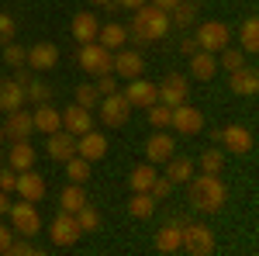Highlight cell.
Listing matches in <instances>:
<instances>
[{"label":"cell","mask_w":259,"mask_h":256,"mask_svg":"<svg viewBox=\"0 0 259 256\" xmlns=\"http://www.w3.org/2000/svg\"><path fill=\"white\" fill-rule=\"evenodd\" d=\"M11 222H14V232L24 239H31V236H38L41 232V215H38V208L31 204V201H21V204H11Z\"/></svg>","instance_id":"8992f818"},{"label":"cell","mask_w":259,"mask_h":256,"mask_svg":"<svg viewBox=\"0 0 259 256\" xmlns=\"http://www.w3.org/2000/svg\"><path fill=\"white\" fill-rule=\"evenodd\" d=\"M14 242V229H7V225H0V253H7V246Z\"/></svg>","instance_id":"681fc988"},{"label":"cell","mask_w":259,"mask_h":256,"mask_svg":"<svg viewBox=\"0 0 259 256\" xmlns=\"http://www.w3.org/2000/svg\"><path fill=\"white\" fill-rule=\"evenodd\" d=\"M94 80H97V83H94L97 94H114V90H118V77H114V73H100V77H94Z\"/></svg>","instance_id":"f6af8a7d"},{"label":"cell","mask_w":259,"mask_h":256,"mask_svg":"<svg viewBox=\"0 0 259 256\" xmlns=\"http://www.w3.org/2000/svg\"><path fill=\"white\" fill-rule=\"evenodd\" d=\"M87 204V194H83V184H66L59 194V208L62 211H76Z\"/></svg>","instance_id":"1f68e13d"},{"label":"cell","mask_w":259,"mask_h":256,"mask_svg":"<svg viewBox=\"0 0 259 256\" xmlns=\"http://www.w3.org/2000/svg\"><path fill=\"white\" fill-rule=\"evenodd\" d=\"M97 42L104 45V49L118 52V49H124V42H128V28L118 24V21H111V24H104V28L97 31Z\"/></svg>","instance_id":"83f0119b"},{"label":"cell","mask_w":259,"mask_h":256,"mask_svg":"<svg viewBox=\"0 0 259 256\" xmlns=\"http://www.w3.org/2000/svg\"><path fill=\"white\" fill-rule=\"evenodd\" d=\"M14 187H18V170H0V191H7V194H14Z\"/></svg>","instance_id":"bcb514c9"},{"label":"cell","mask_w":259,"mask_h":256,"mask_svg":"<svg viewBox=\"0 0 259 256\" xmlns=\"http://www.w3.org/2000/svg\"><path fill=\"white\" fill-rule=\"evenodd\" d=\"M62 128L69 132V135H83V132H90L94 128V115L80 107V104H69L66 111H62Z\"/></svg>","instance_id":"44dd1931"},{"label":"cell","mask_w":259,"mask_h":256,"mask_svg":"<svg viewBox=\"0 0 259 256\" xmlns=\"http://www.w3.org/2000/svg\"><path fill=\"white\" fill-rule=\"evenodd\" d=\"M111 73L118 80H135L145 73V59H142V52L135 49H118L114 52V59H111Z\"/></svg>","instance_id":"9c48e42d"},{"label":"cell","mask_w":259,"mask_h":256,"mask_svg":"<svg viewBox=\"0 0 259 256\" xmlns=\"http://www.w3.org/2000/svg\"><path fill=\"white\" fill-rule=\"evenodd\" d=\"M169 125L177 128L180 135H197V132H204V111L194 107V104H180V107H173Z\"/></svg>","instance_id":"8fae6325"},{"label":"cell","mask_w":259,"mask_h":256,"mask_svg":"<svg viewBox=\"0 0 259 256\" xmlns=\"http://www.w3.org/2000/svg\"><path fill=\"white\" fill-rule=\"evenodd\" d=\"M111 59H114V52L104 49L100 42H83L76 62H80V69L87 77H100V73H111Z\"/></svg>","instance_id":"3957f363"},{"label":"cell","mask_w":259,"mask_h":256,"mask_svg":"<svg viewBox=\"0 0 259 256\" xmlns=\"http://www.w3.org/2000/svg\"><path fill=\"white\" fill-rule=\"evenodd\" d=\"M7 211H11V194L0 191V215H7Z\"/></svg>","instance_id":"f5cc1de1"},{"label":"cell","mask_w":259,"mask_h":256,"mask_svg":"<svg viewBox=\"0 0 259 256\" xmlns=\"http://www.w3.org/2000/svg\"><path fill=\"white\" fill-rule=\"evenodd\" d=\"M24 66L35 69V73H49V69H56V66H59V45H52V42H38V45H31Z\"/></svg>","instance_id":"4fadbf2b"},{"label":"cell","mask_w":259,"mask_h":256,"mask_svg":"<svg viewBox=\"0 0 259 256\" xmlns=\"http://www.w3.org/2000/svg\"><path fill=\"white\" fill-rule=\"evenodd\" d=\"M190 204L197 211H218L228 201V187L218 180V173H200V177H190Z\"/></svg>","instance_id":"7a4b0ae2"},{"label":"cell","mask_w":259,"mask_h":256,"mask_svg":"<svg viewBox=\"0 0 259 256\" xmlns=\"http://www.w3.org/2000/svg\"><path fill=\"white\" fill-rule=\"evenodd\" d=\"M142 4H149V0H111V11H139Z\"/></svg>","instance_id":"c3c4849f"},{"label":"cell","mask_w":259,"mask_h":256,"mask_svg":"<svg viewBox=\"0 0 259 256\" xmlns=\"http://www.w3.org/2000/svg\"><path fill=\"white\" fill-rule=\"evenodd\" d=\"M221 145H225V149H232V153H249V149H252V132H249V128H245V125H239V121H235V125H228V128H221V138H218Z\"/></svg>","instance_id":"ac0fdd59"},{"label":"cell","mask_w":259,"mask_h":256,"mask_svg":"<svg viewBox=\"0 0 259 256\" xmlns=\"http://www.w3.org/2000/svg\"><path fill=\"white\" fill-rule=\"evenodd\" d=\"M169 31V14L152 7V4H142L139 11L132 14V39L139 45H156V42L166 39Z\"/></svg>","instance_id":"6da1fadb"},{"label":"cell","mask_w":259,"mask_h":256,"mask_svg":"<svg viewBox=\"0 0 259 256\" xmlns=\"http://www.w3.org/2000/svg\"><path fill=\"white\" fill-rule=\"evenodd\" d=\"M18 197L21 201H31V204H38L41 197H45V177L41 173H35V166L31 170H21L18 173Z\"/></svg>","instance_id":"9a60e30c"},{"label":"cell","mask_w":259,"mask_h":256,"mask_svg":"<svg viewBox=\"0 0 259 256\" xmlns=\"http://www.w3.org/2000/svg\"><path fill=\"white\" fill-rule=\"evenodd\" d=\"M194 4H200V0H194Z\"/></svg>","instance_id":"9f6ffc18"},{"label":"cell","mask_w":259,"mask_h":256,"mask_svg":"<svg viewBox=\"0 0 259 256\" xmlns=\"http://www.w3.org/2000/svg\"><path fill=\"white\" fill-rule=\"evenodd\" d=\"M124 100L132 107H152L159 100V87L145 77H135V80H128V87H124Z\"/></svg>","instance_id":"30bf717a"},{"label":"cell","mask_w":259,"mask_h":256,"mask_svg":"<svg viewBox=\"0 0 259 256\" xmlns=\"http://www.w3.org/2000/svg\"><path fill=\"white\" fill-rule=\"evenodd\" d=\"M97 100H100V94H97L94 83H80V87L73 90V104H80V107H87V111H94Z\"/></svg>","instance_id":"f35d334b"},{"label":"cell","mask_w":259,"mask_h":256,"mask_svg":"<svg viewBox=\"0 0 259 256\" xmlns=\"http://www.w3.org/2000/svg\"><path fill=\"white\" fill-rule=\"evenodd\" d=\"M35 132V121H31V115L24 111V107H18V111H7V121H4V138H28Z\"/></svg>","instance_id":"ffe728a7"},{"label":"cell","mask_w":259,"mask_h":256,"mask_svg":"<svg viewBox=\"0 0 259 256\" xmlns=\"http://www.w3.org/2000/svg\"><path fill=\"white\" fill-rule=\"evenodd\" d=\"M24 59H28V49L24 45H18V42H7L4 45V62L7 66H24Z\"/></svg>","instance_id":"b9f144b4"},{"label":"cell","mask_w":259,"mask_h":256,"mask_svg":"<svg viewBox=\"0 0 259 256\" xmlns=\"http://www.w3.org/2000/svg\"><path fill=\"white\" fill-rule=\"evenodd\" d=\"M228 90L239 94V97H252V94H259V73L252 69V66L232 69V73H228Z\"/></svg>","instance_id":"2e32d148"},{"label":"cell","mask_w":259,"mask_h":256,"mask_svg":"<svg viewBox=\"0 0 259 256\" xmlns=\"http://www.w3.org/2000/svg\"><path fill=\"white\" fill-rule=\"evenodd\" d=\"M128 118H132V104L124 100V94H104V100H100V121L107 125V128H121V125H128Z\"/></svg>","instance_id":"52a82bcc"},{"label":"cell","mask_w":259,"mask_h":256,"mask_svg":"<svg viewBox=\"0 0 259 256\" xmlns=\"http://www.w3.org/2000/svg\"><path fill=\"white\" fill-rule=\"evenodd\" d=\"M80 236L83 232H80V225H76V218H73V211H59V215L52 218V225H49V239L56 246H73Z\"/></svg>","instance_id":"7c38bea8"},{"label":"cell","mask_w":259,"mask_h":256,"mask_svg":"<svg viewBox=\"0 0 259 256\" xmlns=\"http://www.w3.org/2000/svg\"><path fill=\"white\" fill-rule=\"evenodd\" d=\"M239 66H245V52L242 49H235V45H225L221 49V59H218V69H239Z\"/></svg>","instance_id":"ab89813d"},{"label":"cell","mask_w":259,"mask_h":256,"mask_svg":"<svg viewBox=\"0 0 259 256\" xmlns=\"http://www.w3.org/2000/svg\"><path fill=\"white\" fill-rule=\"evenodd\" d=\"M180 249H187V253H194V256L214 253V232L204 222H190V225H183V246Z\"/></svg>","instance_id":"5b68a950"},{"label":"cell","mask_w":259,"mask_h":256,"mask_svg":"<svg viewBox=\"0 0 259 256\" xmlns=\"http://www.w3.org/2000/svg\"><path fill=\"white\" fill-rule=\"evenodd\" d=\"M194 21H197V4L194 0H180L177 7L169 11V24H177V28H187Z\"/></svg>","instance_id":"836d02e7"},{"label":"cell","mask_w":259,"mask_h":256,"mask_svg":"<svg viewBox=\"0 0 259 256\" xmlns=\"http://www.w3.org/2000/svg\"><path fill=\"white\" fill-rule=\"evenodd\" d=\"M73 218H76L80 232H97V229H100V215H97V208H90V204L76 208V211H73Z\"/></svg>","instance_id":"d590c367"},{"label":"cell","mask_w":259,"mask_h":256,"mask_svg":"<svg viewBox=\"0 0 259 256\" xmlns=\"http://www.w3.org/2000/svg\"><path fill=\"white\" fill-rule=\"evenodd\" d=\"M197 49H204V52H214L218 56L225 45H232V28L225 24V21H204L197 28Z\"/></svg>","instance_id":"277c9868"},{"label":"cell","mask_w":259,"mask_h":256,"mask_svg":"<svg viewBox=\"0 0 259 256\" xmlns=\"http://www.w3.org/2000/svg\"><path fill=\"white\" fill-rule=\"evenodd\" d=\"M197 163H200V170H204V173H221V166H225V153L214 149V145H207V149L200 153Z\"/></svg>","instance_id":"74e56055"},{"label":"cell","mask_w":259,"mask_h":256,"mask_svg":"<svg viewBox=\"0 0 259 256\" xmlns=\"http://www.w3.org/2000/svg\"><path fill=\"white\" fill-rule=\"evenodd\" d=\"M7 166L11 170H31L35 166V145L28 142V138H14V145L7 149Z\"/></svg>","instance_id":"7402d4cb"},{"label":"cell","mask_w":259,"mask_h":256,"mask_svg":"<svg viewBox=\"0 0 259 256\" xmlns=\"http://www.w3.org/2000/svg\"><path fill=\"white\" fill-rule=\"evenodd\" d=\"M49 97H52V90H49V87H45L41 80L31 77L28 83H24V100H31L35 107H38V104H49Z\"/></svg>","instance_id":"8d00e7d4"},{"label":"cell","mask_w":259,"mask_h":256,"mask_svg":"<svg viewBox=\"0 0 259 256\" xmlns=\"http://www.w3.org/2000/svg\"><path fill=\"white\" fill-rule=\"evenodd\" d=\"M128 215L132 218H152L156 215V197L149 191H132L128 197Z\"/></svg>","instance_id":"f546056e"},{"label":"cell","mask_w":259,"mask_h":256,"mask_svg":"<svg viewBox=\"0 0 259 256\" xmlns=\"http://www.w3.org/2000/svg\"><path fill=\"white\" fill-rule=\"evenodd\" d=\"M21 104H24V87H21L18 80H0V111L4 115L18 111Z\"/></svg>","instance_id":"4316f807"},{"label":"cell","mask_w":259,"mask_h":256,"mask_svg":"<svg viewBox=\"0 0 259 256\" xmlns=\"http://www.w3.org/2000/svg\"><path fill=\"white\" fill-rule=\"evenodd\" d=\"M104 153H107V138L100 135L97 128H90V132L76 135V156L97 163V159H104Z\"/></svg>","instance_id":"e0dca14e"},{"label":"cell","mask_w":259,"mask_h":256,"mask_svg":"<svg viewBox=\"0 0 259 256\" xmlns=\"http://www.w3.org/2000/svg\"><path fill=\"white\" fill-rule=\"evenodd\" d=\"M190 59V77L194 80H214V73H218V56L214 52H204V49H197L194 56H187Z\"/></svg>","instance_id":"d4e9b609"},{"label":"cell","mask_w":259,"mask_h":256,"mask_svg":"<svg viewBox=\"0 0 259 256\" xmlns=\"http://www.w3.org/2000/svg\"><path fill=\"white\" fill-rule=\"evenodd\" d=\"M45 153H49V159H56V163H66L69 156H76V135H69L66 128L45 135Z\"/></svg>","instance_id":"5bb4252c"},{"label":"cell","mask_w":259,"mask_h":256,"mask_svg":"<svg viewBox=\"0 0 259 256\" xmlns=\"http://www.w3.org/2000/svg\"><path fill=\"white\" fill-rule=\"evenodd\" d=\"M173 153H177V138L166 135L162 128H156V135L145 142V156H149V163H166Z\"/></svg>","instance_id":"d6986e66"},{"label":"cell","mask_w":259,"mask_h":256,"mask_svg":"<svg viewBox=\"0 0 259 256\" xmlns=\"http://www.w3.org/2000/svg\"><path fill=\"white\" fill-rule=\"evenodd\" d=\"M97 31H100V21L94 11H76L73 14V39L80 42H97Z\"/></svg>","instance_id":"603a6c76"},{"label":"cell","mask_w":259,"mask_h":256,"mask_svg":"<svg viewBox=\"0 0 259 256\" xmlns=\"http://www.w3.org/2000/svg\"><path fill=\"white\" fill-rule=\"evenodd\" d=\"M90 4H97V7H107V11H111V0H90Z\"/></svg>","instance_id":"db71d44e"},{"label":"cell","mask_w":259,"mask_h":256,"mask_svg":"<svg viewBox=\"0 0 259 256\" xmlns=\"http://www.w3.org/2000/svg\"><path fill=\"white\" fill-rule=\"evenodd\" d=\"M66 177H69V184H87L90 180V159L69 156L66 159Z\"/></svg>","instance_id":"e575fe53"},{"label":"cell","mask_w":259,"mask_h":256,"mask_svg":"<svg viewBox=\"0 0 259 256\" xmlns=\"http://www.w3.org/2000/svg\"><path fill=\"white\" fill-rule=\"evenodd\" d=\"M31 121H35V132L52 135V132H59V128H62V111H56L52 104H38V107L31 111Z\"/></svg>","instance_id":"cb8c5ba5"},{"label":"cell","mask_w":259,"mask_h":256,"mask_svg":"<svg viewBox=\"0 0 259 256\" xmlns=\"http://www.w3.org/2000/svg\"><path fill=\"white\" fill-rule=\"evenodd\" d=\"M14 35H18V24H14V18L0 11V45H7V42H14Z\"/></svg>","instance_id":"7bdbcfd3"},{"label":"cell","mask_w":259,"mask_h":256,"mask_svg":"<svg viewBox=\"0 0 259 256\" xmlns=\"http://www.w3.org/2000/svg\"><path fill=\"white\" fill-rule=\"evenodd\" d=\"M159 87V100L166 107H180V104H187L190 100V80L183 77V73H169V77H162Z\"/></svg>","instance_id":"ba28073f"},{"label":"cell","mask_w":259,"mask_h":256,"mask_svg":"<svg viewBox=\"0 0 259 256\" xmlns=\"http://www.w3.org/2000/svg\"><path fill=\"white\" fill-rule=\"evenodd\" d=\"M149 111V125L152 128H169V118H173V107H166L162 100H156L152 107H145Z\"/></svg>","instance_id":"60d3db41"},{"label":"cell","mask_w":259,"mask_h":256,"mask_svg":"<svg viewBox=\"0 0 259 256\" xmlns=\"http://www.w3.org/2000/svg\"><path fill=\"white\" fill-rule=\"evenodd\" d=\"M156 177H159L156 173V163H139L128 173V191H152V180Z\"/></svg>","instance_id":"4dcf8cb0"},{"label":"cell","mask_w":259,"mask_h":256,"mask_svg":"<svg viewBox=\"0 0 259 256\" xmlns=\"http://www.w3.org/2000/svg\"><path fill=\"white\" fill-rule=\"evenodd\" d=\"M180 246H183V225L166 222L159 232H156V249H159V253H177Z\"/></svg>","instance_id":"484cf974"},{"label":"cell","mask_w":259,"mask_h":256,"mask_svg":"<svg viewBox=\"0 0 259 256\" xmlns=\"http://www.w3.org/2000/svg\"><path fill=\"white\" fill-rule=\"evenodd\" d=\"M239 49H242V52H256V49H259V21L256 18H245V21H242Z\"/></svg>","instance_id":"d6a6232c"},{"label":"cell","mask_w":259,"mask_h":256,"mask_svg":"<svg viewBox=\"0 0 259 256\" xmlns=\"http://www.w3.org/2000/svg\"><path fill=\"white\" fill-rule=\"evenodd\" d=\"M173 187H177V184H173L169 177H156V180H152V191H149V194L156 197V201H162V197L173 194Z\"/></svg>","instance_id":"ee69618b"},{"label":"cell","mask_w":259,"mask_h":256,"mask_svg":"<svg viewBox=\"0 0 259 256\" xmlns=\"http://www.w3.org/2000/svg\"><path fill=\"white\" fill-rule=\"evenodd\" d=\"M7 253H11V256H31V253H38V249H35L31 242L18 239V242H11V246H7Z\"/></svg>","instance_id":"7dc6e473"},{"label":"cell","mask_w":259,"mask_h":256,"mask_svg":"<svg viewBox=\"0 0 259 256\" xmlns=\"http://www.w3.org/2000/svg\"><path fill=\"white\" fill-rule=\"evenodd\" d=\"M149 4H152V7H159V11H166V14H169V11L177 7L180 0H149Z\"/></svg>","instance_id":"816d5d0a"},{"label":"cell","mask_w":259,"mask_h":256,"mask_svg":"<svg viewBox=\"0 0 259 256\" xmlns=\"http://www.w3.org/2000/svg\"><path fill=\"white\" fill-rule=\"evenodd\" d=\"M0 142H4V125H0Z\"/></svg>","instance_id":"11a10c76"},{"label":"cell","mask_w":259,"mask_h":256,"mask_svg":"<svg viewBox=\"0 0 259 256\" xmlns=\"http://www.w3.org/2000/svg\"><path fill=\"white\" fill-rule=\"evenodd\" d=\"M180 52H183V56H194V52H197V39H183L180 42Z\"/></svg>","instance_id":"f907efd6"},{"label":"cell","mask_w":259,"mask_h":256,"mask_svg":"<svg viewBox=\"0 0 259 256\" xmlns=\"http://www.w3.org/2000/svg\"><path fill=\"white\" fill-rule=\"evenodd\" d=\"M162 177H169L173 184H187V180L194 177V159L173 153V156L166 159V173H162Z\"/></svg>","instance_id":"f1b7e54d"}]
</instances>
